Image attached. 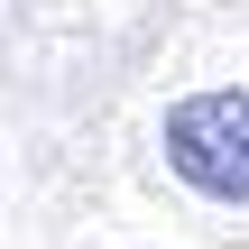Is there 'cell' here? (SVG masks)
<instances>
[{
  "mask_svg": "<svg viewBox=\"0 0 249 249\" xmlns=\"http://www.w3.org/2000/svg\"><path fill=\"white\" fill-rule=\"evenodd\" d=\"M166 166L213 203H249V92L176 102L166 111Z\"/></svg>",
  "mask_w": 249,
  "mask_h": 249,
  "instance_id": "1",
  "label": "cell"
}]
</instances>
